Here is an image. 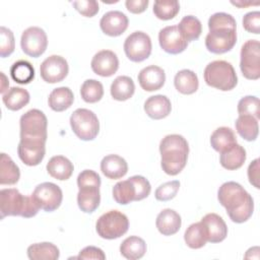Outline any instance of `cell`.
<instances>
[{
    "mask_svg": "<svg viewBox=\"0 0 260 260\" xmlns=\"http://www.w3.org/2000/svg\"><path fill=\"white\" fill-rule=\"evenodd\" d=\"M217 199L225 208L233 222H245L253 214L254 200L244 187L237 182L223 183L218 189Z\"/></svg>",
    "mask_w": 260,
    "mask_h": 260,
    "instance_id": "obj_1",
    "label": "cell"
},
{
    "mask_svg": "<svg viewBox=\"0 0 260 260\" xmlns=\"http://www.w3.org/2000/svg\"><path fill=\"white\" fill-rule=\"evenodd\" d=\"M209 32L205 38L206 49L213 54L231 51L237 43V23L235 18L225 12H216L208 19Z\"/></svg>",
    "mask_w": 260,
    "mask_h": 260,
    "instance_id": "obj_2",
    "label": "cell"
},
{
    "mask_svg": "<svg viewBox=\"0 0 260 260\" xmlns=\"http://www.w3.org/2000/svg\"><path fill=\"white\" fill-rule=\"evenodd\" d=\"M159 152L162 171L170 176H176L187 164L189 145L182 135L170 134L161 139Z\"/></svg>",
    "mask_w": 260,
    "mask_h": 260,
    "instance_id": "obj_3",
    "label": "cell"
},
{
    "mask_svg": "<svg viewBox=\"0 0 260 260\" xmlns=\"http://www.w3.org/2000/svg\"><path fill=\"white\" fill-rule=\"evenodd\" d=\"M40 209L39 204L31 195L24 196L15 188L2 189L0 191L1 219L5 216L29 218L37 215Z\"/></svg>",
    "mask_w": 260,
    "mask_h": 260,
    "instance_id": "obj_4",
    "label": "cell"
},
{
    "mask_svg": "<svg viewBox=\"0 0 260 260\" xmlns=\"http://www.w3.org/2000/svg\"><path fill=\"white\" fill-rule=\"evenodd\" d=\"M151 191L150 183L143 176H132L127 180L118 182L112 190L114 200L126 205L132 201H139L146 198Z\"/></svg>",
    "mask_w": 260,
    "mask_h": 260,
    "instance_id": "obj_5",
    "label": "cell"
},
{
    "mask_svg": "<svg viewBox=\"0 0 260 260\" xmlns=\"http://www.w3.org/2000/svg\"><path fill=\"white\" fill-rule=\"evenodd\" d=\"M203 75L207 85L222 91L232 90L238 83V76L233 65L224 60L210 62L206 65Z\"/></svg>",
    "mask_w": 260,
    "mask_h": 260,
    "instance_id": "obj_6",
    "label": "cell"
},
{
    "mask_svg": "<svg viewBox=\"0 0 260 260\" xmlns=\"http://www.w3.org/2000/svg\"><path fill=\"white\" fill-rule=\"evenodd\" d=\"M128 229V217L118 210H110L102 214L95 223L98 235L106 240L118 239L125 235Z\"/></svg>",
    "mask_w": 260,
    "mask_h": 260,
    "instance_id": "obj_7",
    "label": "cell"
},
{
    "mask_svg": "<svg viewBox=\"0 0 260 260\" xmlns=\"http://www.w3.org/2000/svg\"><path fill=\"white\" fill-rule=\"evenodd\" d=\"M70 126L74 134L83 141L93 140L100 131L96 115L87 109H76L70 116Z\"/></svg>",
    "mask_w": 260,
    "mask_h": 260,
    "instance_id": "obj_8",
    "label": "cell"
},
{
    "mask_svg": "<svg viewBox=\"0 0 260 260\" xmlns=\"http://www.w3.org/2000/svg\"><path fill=\"white\" fill-rule=\"evenodd\" d=\"M47 126L48 120L42 111L38 109L29 110L23 114L19 120L20 138L47 141Z\"/></svg>",
    "mask_w": 260,
    "mask_h": 260,
    "instance_id": "obj_9",
    "label": "cell"
},
{
    "mask_svg": "<svg viewBox=\"0 0 260 260\" xmlns=\"http://www.w3.org/2000/svg\"><path fill=\"white\" fill-rule=\"evenodd\" d=\"M240 68L247 79L260 77V44L257 40H248L242 46Z\"/></svg>",
    "mask_w": 260,
    "mask_h": 260,
    "instance_id": "obj_10",
    "label": "cell"
},
{
    "mask_svg": "<svg viewBox=\"0 0 260 260\" xmlns=\"http://www.w3.org/2000/svg\"><path fill=\"white\" fill-rule=\"evenodd\" d=\"M151 40L146 32L137 30L128 36L124 42V52L132 62H142L151 54Z\"/></svg>",
    "mask_w": 260,
    "mask_h": 260,
    "instance_id": "obj_11",
    "label": "cell"
},
{
    "mask_svg": "<svg viewBox=\"0 0 260 260\" xmlns=\"http://www.w3.org/2000/svg\"><path fill=\"white\" fill-rule=\"evenodd\" d=\"M31 196L39 204L40 208L47 212H51L59 208L63 199L61 188L51 182L39 184L35 188Z\"/></svg>",
    "mask_w": 260,
    "mask_h": 260,
    "instance_id": "obj_12",
    "label": "cell"
},
{
    "mask_svg": "<svg viewBox=\"0 0 260 260\" xmlns=\"http://www.w3.org/2000/svg\"><path fill=\"white\" fill-rule=\"evenodd\" d=\"M48 46V38L45 30L39 26H29L22 31L20 47L24 54L38 58L43 55Z\"/></svg>",
    "mask_w": 260,
    "mask_h": 260,
    "instance_id": "obj_13",
    "label": "cell"
},
{
    "mask_svg": "<svg viewBox=\"0 0 260 260\" xmlns=\"http://www.w3.org/2000/svg\"><path fill=\"white\" fill-rule=\"evenodd\" d=\"M17 153L20 160L29 167L41 164L46 153V141L40 139L20 138L17 146Z\"/></svg>",
    "mask_w": 260,
    "mask_h": 260,
    "instance_id": "obj_14",
    "label": "cell"
},
{
    "mask_svg": "<svg viewBox=\"0 0 260 260\" xmlns=\"http://www.w3.org/2000/svg\"><path fill=\"white\" fill-rule=\"evenodd\" d=\"M68 71L69 67L67 61L59 55H52L46 58L40 66L41 77L48 83L62 81L67 76Z\"/></svg>",
    "mask_w": 260,
    "mask_h": 260,
    "instance_id": "obj_15",
    "label": "cell"
},
{
    "mask_svg": "<svg viewBox=\"0 0 260 260\" xmlns=\"http://www.w3.org/2000/svg\"><path fill=\"white\" fill-rule=\"evenodd\" d=\"M158 43L165 52L172 55L184 52L188 46L177 25H169L161 28L158 32Z\"/></svg>",
    "mask_w": 260,
    "mask_h": 260,
    "instance_id": "obj_16",
    "label": "cell"
},
{
    "mask_svg": "<svg viewBox=\"0 0 260 260\" xmlns=\"http://www.w3.org/2000/svg\"><path fill=\"white\" fill-rule=\"evenodd\" d=\"M90 66L95 74L103 77H110L117 72L119 60L113 51L102 50L92 57Z\"/></svg>",
    "mask_w": 260,
    "mask_h": 260,
    "instance_id": "obj_17",
    "label": "cell"
},
{
    "mask_svg": "<svg viewBox=\"0 0 260 260\" xmlns=\"http://www.w3.org/2000/svg\"><path fill=\"white\" fill-rule=\"evenodd\" d=\"M128 17L121 11L112 10L105 13L100 20L102 31L110 37L121 36L128 27Z\"/></svg>",
    "mask_w": 260,
    "mask_h": 260,
    "instance_id": "obj_18",
    "label": "cell"
},
{
    "mask_svg": "<svg viewBox=\"0 0 260 260\" xmlns=\"http://www.w3.org/2000/svg\"><path fill=\"white\" fill-rule=\"evenodd\" d=\"M206 240L210 243L222 242L228 236V226L222 219L216 213H207L201 219Z\"/></svg>",
    "mask_w": 260,
    "mask_h": 260,
    "instance_id": "obj_19",
    "label": "cell"
},
{
    "mask_svg": "<svg viewBox=\"0 0 260 260\" xmlns=\"http://www.w3.org/2000/svg\"><path fill=\"white\" fill-rule=\"evenodd\" d=\"M137 78L142 89L145 91H154L164 86L166 73L162 68L155 65H149L140 70Z\"/></svg>",
    "mask_w": 260,
    "mask_h": 260,
    "instance_id": "obj_20",
    "label": "cell"
},
{
    "mask_svg": "<svg viewBox=\"0 0 260 260\" xmlns=\"http://www.w3.org/2000/svg\"><path fill=\"white\" fill-rule=\"evenodd\" d=\"M182 224L180 214L171 208L161 210L155 220V225L158 232L164 236H172L179 232Z\"/></svg>",
    "mask_w": 260,
    "mask_h": 260,
    "instance_id": "obj_21",
    "label": "cell"
},
{
    "mask_svg": "<svg viewBox=\"0 0 260 260\" xmlns=\"http://www.w3.org/2000/svg\"><path fill=\"white\" fill-rule=\"evenodd\" d=\"M144 111L149 118L153 120H160L170 115L172 111V104L166 95H151L144 103Z\"/></svg>",
    "mask_w": 260,
    "mask_h": 260,
    "instance_id": "obj_22",
    "label": "cell"
},
{
    "mask_svg": "<svg viewBox=\"0 0 260 260\" xmlns=\"http://www.w3.org/2000/svg\"><path fill=\"white\" fill-rule=\"evenodd\" d=\"M102 173L111 180L124 177L128 172L127 161L118 154H108L101 161Z\"/></svg>",
    "mask_w": 260,
    "mask_h": 260,
    "instance_id": "obj_23",
    "label": "cell"
},
{
    "mask_svg": "<svg viewBox=\"0 0 260 260\" xmlns=\"http://www.w3.org/2000/svg\"><path fill=\"white\" fill-rule=\"evenodd\" d=\"M77 204L81 211L85 213H92L100 205L101 194L100 187L84 186L78 188Z\"/></svg>",
    "mask_w": 260,
    "mask_h": 260,
    "instance_id": "obj_24",
    "label": "cell"
},
{
    "mask_svg": "<svg viewBox=\"0 0 260 260\" xmlns=\"http://www.w3.org/2000/svg\"><path fill=\"white\" fill-rule=\"evenodd\" d=\"M73 170V164L63 155H55L51 157L47 164L48 174L60 181L68 180L71 177Z\"/></svg>",
    "mask_w": 260,
    "mask_h": 260,
    "instance_id": "obj_25",
    "label": "cell"
},
{
    "mask_svg": "<svg viewBox=\"0 0 260 260\" xmlns=\"http://www.w3.org/2000/svg\"><path fill=\"white\" fill-rule=\"evenodd\" d=\"M74 101L72 90L67 86L53 89L48 98L49 107L55 112H63L71 107Z\"/></svg>",
    "mask_w": 260,
    "mask_h": 260,
    "instance_id": "obj_26",
    "label": "cell"
},
{
    "mask_svg": "<svg viewBox=\"0 0 260 260\" xmlns=\"http://www.w3.org/2000/svg\"><path fill=\"white\" fill-rule=\"evenodd\" d=\"M246 160V150L245 148L236 143L230 149L220 153L219 162L222 168L229 171H235L240 169Z\"/></svg>",
    "mask_w": 260,
    "mask_h": 260,
    "instance_id": "obj_27",
    "label": "cell"
},
{
    "mask_svg": "<svg viewBox=\"0 0 260 260\" xmlns=\"http://www.w3.org/2000/svg\"><path fill=\"white\" fill-rule=\"evenodd\" d=\"M237 143L235 132L229 127H218L210 136V144L217 152H223Z\"/></svg>",
    "mask_w": 260,
    "mask_h": 260,
    "instance_id": "obj_28",
    "label": "cell"
},
{
    "mask_svg": "<svg viewBox=\"0 0 260 260\" xmlns=\"http://www.w3.org/2000/svg\"><path fill=\"white\" fill-rule=\"evenodd\" d=\"M146 252V243L143 239L137 236H130L126 238L121 246L120 253L126 259L137 260L144 256Z\"/></svg>",
    "mask_w": 260,
    "mask_h": 260,
    "instance_id": "obj_29",
    "label": "cell"
},
{
    "mask_svg": "<svg viewBox=\"0 0 260 260\" xmlns=\"http://www.w3.org/2000/svg\"><path fill=\"white\" fill-rule=\"evenodd\" d=\"M111 95L116 101H127L134 94L135 84L129 76L121 75L114 79L111 84Z\"/></svg>",
    "mask_w": 260,
    "mask_h": 260,
    "instance_id": "obj_30",
    "label": "cell"
},
{
    "mask_svg": "<svg viewBox=\"0 0 260 260\" xmlns=\"http://www.w3.org/2000/svg\"><path fill=\"white\" fill-rule=\"evenodd\" d=\"M174 85L179 92L183 94H192L198 89L199 81L194 71L183 69L175 75Z\"/></svg>",
    "mask_w": 260,
    "mask_h": 260,
    "instance_id": "obj_31",
    "label": "cell"
},
{
    "mask_svg": "<svg viewBox=\"0 0 260 260\" xmlns=\"http://www.w3.org/2000/svg\"><path fill=\"white\" fill-rule=\"evenodd\" d=\"M236 130L247 141H254L259 133L258 119L250 115H239L236 120Z\"/></svg>",
    "mask_w": 260,
    "mask_h": 260,
    "instance_id": "obj_32",
    "label": "cell"
},
{
    "mask_svg": "<svg viewBox=\"0 0 260 260\" xmlns=\"http://www.w3.org/2000/svg\"><path fill=\"white\" fill-rule=\"evenodd\" d=\"M29 93L26 89L13 86L2 94V101L5 107L10 111H18L29 103Z\"/></svg>",
    "mask_w": 260,
    "mask_h": 260,
    "instance_id": "obj_33",
    "label": "cell"
},
{
    "mask_svg": "<svg viewBox=\"0 0 260 260\" xmlns=\"http://www.w3.org/2000/svg\"><path fill=\"white\" fill-rule=\"evenodd\" d=\"M59 256L58 247L49 242L36 243L27 248V257L30 260H57Z\"/></svg>",
    "mask_w": 260,
    "mask_h": 260,
    "instance_id": "obj_34",
    "label": "cell"
},
{
    "mask_svg": "<svg viewBox=\"0 0 260 260\" xmlns=\"http://www.w3.org/2000/svg\"><path fill=\"white\" fill-rule=\"evenodd\" d=\"M20 177L19 168L9 155L2 152L0 157V184L14 185Z\"/></svg>",
    "mask_w": 260,
    "mask_h": 260,
    "instance_id": "obj_35",
    "label": "cell"
},
{
    "mask_svg": "<svg viewBox=\"0 0 260 260\" xmlns=\"http://www.w3.org/2000/svg\"><path fill=\"white\" fill-rule=\"evenodd\" d=\"M177 26L187 43L197 40L202 32V24L200 20L193 15L184 16Z\"/></svg>",
    "mask_w": 260,
    "mask_h": 260,
    "instance_id": "obj_36",
    "label": "cell"
},
{
    "mask_svg": "<svg viewBox=\"0 0 260 260\" xmlns=\"http://www.w3.org/2000/svg\"><path fill=\"white\" fill-rule=\"evenodd\" d=\"M10 75L15 82L27 84L35 77V68L28 61L18 60L10 67Z\"/></svg>",
    "mask_w": 260,
    "mask_h": 260,
    "instance_id": "obj_37",
    "label": "cell"
},
{
    "mask_svg": "<svg viewBox=\"0 0 260 260\" xmlns=\"http://www.w3.org/2000/svg\"><path fill=\"white\" fill-rule=\"evenodd\" d=\"M184 240L187 246L191 249H200L205 246L207 240L201 221L189 225L185 231Z\"/></svg>",
    "mask_w": 260,
    "mask_h": 260,
    "instance_id": "obj_38",
    "label": "cell"
},
{
    "mask_svg": "<svg viewBox=\"0 0 260 260\" xmlns=\"http://www.w3.org/2000/svg\"><path fill=\"white\" fill-rule=\"evenodd\" d=\"M80 95L86 103H96L104 95V86L99 80L86 79L80 87Z\"/></svg>",
    "mask_w": 260,
    "mask_h": 260,
    "instance_id": "obj_39",
    "label": "cell"
},
{
    "mask_svg": "<svg viewBox=\"0 0 260 260\" xmlns=\"http://www.w3.org/2000/svg\"><path fill=\"white\" fill-rule=\"evenodd\" d=\"M180 11V4L177 0H157L153 4L154 15L161 20L174 18Z\"/></svg>",
    "mask_w": 260,
    "mask_h": 260,
    "instance_id": "obj_40",
    "label": "cell"
},
{
    "mask_svg": "<svg viewBox=\"0 0 260 260\" xmlns=\"http://www.w3.org/2000/svg\"><path fill=\"white\" fill-rule=\"evenodd\" d=\"M238 113L239 115H250L259 120V99L254 95H247L242 98L238 103Z\"/></svg>",
    "mask_w": 260,
    "mask_h": 260,
    "instance_id": "obj_41",
    "label": "cell"
},
{
    "mask_svg": "<svg viewBox=\"0 0 260 260\" xmlns=\"http://www.w3.org/2000/svg\"><path fill=\"white\" fill-rule=\"evenodd\" d=\"M15 49V41L13 32L5 27H0V56L2 58L8 57Z\"/></svg>",
    "mask_w": 260,
    "mask_h": 260,
    "instance_id": "obj_42",
    "label": "cell"
},
{
    "mask_svg": "<svg viewBox=\"0 0 260 260\" xmlns=\"http://www.w3.org/2000/svg\"><path fill=\"white\" fill-rule=\"evenodd\" d=\"M179 188H180V182L177 180L164 183L155 190V193H154L155 199L158 201H169L177 195Z\"/></svg>",
    "mask_w": 260,
    "mask_h": 260,
    "instance_id": "obj_43",
    "label": "cell"
},
{
    "mask_svg": "<svg viewBox=\"0 0 260 260\" xmlns=\"http://www.w3.org/2000/svg\"><path fill=\"white\" fill-rule=\"evenodd\" d=\"M74 8L85 17H92L99 12V3L95 0L73 1Z\"/></svg>",
    "mask_w": 260,
    "mask_h": 260,
    "instance_id": "obj_44",
    "label": "cell"
},
{
    "mask_svg": "<svg viewBox=\"0 0 260 260\" xmlns=\"http://www.w3.org/2000/svg\"><path fill=\"white\" fill-rule=\"evenodd\" d=\"M243 26L248 32L258 35L260 32V12L251 11L246 13L243 17Z\"/></svg>",
    "mask_w": 260,
    "mask_h": 260,
    "instance_id": "obj_45",
    "label": "cell"
},
{
    "mask_svg": "<svg viewBox=\"0 0 260 260\" xmlns=\"http://www.w3.org/2000/svg\"><path fill=\"white\" fill-rule=\"evenodd\" d=\"M78 188L84 186L101 187V178L98 173L92 170H84L77 177Z\"/></svg>",
    "mask_w": 260,
    "mask_h": 260,
    "instance_id": "obj_46",
    "label": "cell"
},
{
    "mask_svg": "<svg viewBox=\"0 0 260 260\" xmlns=\"http://www.w3.org/2000/svg\"><path fill=\"white\" fill-rule=\"evenodd\" d=\"M76 259H98V260H104L106 259V255L103 252L102 249L94 247V246H87L83 248Z\"/></svg>",
    "mask_w": 260,
    "mask_h": 260,
    "instance_id": "obj_47",
    "label": "cell"
},
{
    "mask_svg": "<svg viewBox=\"0 0 260 260\" xmlns=\"http://www.w3.org/2000/svg\"><path fill=\"white\" fill-rule=\"evenodd\" d=\"M148 0H127L125 2V5L128 11H130L131 13L139 14L145 11V9L148 6Z\"/></svg>",
    "mask_w": 260,
    "mask_h": 260,
    "instance_id": "obj_48",
    "label": "cell"
},
{
    "mask_svg": "<svg viewBox=\"0 0 260 260\" xmlns=\"http://www.w3.org/2000/svg\"><path fill=\"white\" fill-rule=\"evenodd\" d=\"M248 178L249 182L257 189H259V158L254 159L248 168Z\"/></svg>",
    "mask_w": 260,
    "mask_h": 260,
    "instance_id": "obj_49",
    "label": "cell"
},
{
    "mask_svg": "<svg viewBox=\"0 0 260 260\" xmlns=\"http://www.w3.org/2000/svg\"><path fill=\"white\" fill-rule=\"evenodd\" d=\"M0 74H1V89H0V91H1L2 94H4L8 90L7 87L9 85V82H8V79L6 78V76L3 72H1Z\"/></svg>",
    "mask_w": 260,
    "mask_h": 260,
    "instance_id": "obj_50",
    "label": "cell"
}]
</instances>
